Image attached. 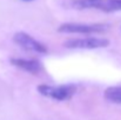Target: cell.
Returning <instances> with one entry per match:
<instances>
[{"mask_svg":"<svg viewBox=\"0 0 121 120\" xmlns=\"http://www.w3.org/2000/svg\"><path fill=\"white\" fill-rule=\"evenodd\" d=\"M109 40L106 38L98 37H87V38H75L67 40L64 46L72 49H98L109 46Z\"/></svg>","mask_w":121,"mask_h":120,"instance_id":"3957f363","label":"cell"},{"mask_svg":"<svg viewBox=\"0 0 121 120\" xmlns=\"http://www.w3.org/2000/svg\"><path fill=\"white\" fill-rule=\"evenodd\" d=\"M108 24H80V22H65L58 27L59 33L71 34H94L105 33L108 31Z\"/></svg>","mask_w":121,"mask_h":120,"instance_id":"7a4b0ae2","label":"cell"},{"mask_svg":"<svg viewBox=\"0 0 121 120\" xmlns=\"http://www.w3.org/2000/svg\"><path fill=\"white\" fill-rule=\"evenodd\" d=\"M105 99L113 102V104H120L121 105V86H111L106 88L105 93Z\"/></svg>","mask_w":121,"mask_h":120,"instance_id":"52a82bcc","label":"cell"},{"mask_svg":"<svg viewBox=\"0 0 121 120\" xmlns=\"http://www.w3.org/2000/svg\"><path fill=\"white\" fill-rule=\"evenodd\" d=\"M13 40L18 46H20L25 51L35 52V53H40V54H46L47 53V47L43 44H41L40 41L35 40L28 33L18 32L13 36Z\"/></svg>","mask_w":121,"mask_h":120,"instance_id":"277c9868","label":"cell"},{"mask_svg":"<svg viewBox=\"0 0 121 120\" xmlns=\"http://www.w3.org/2000/svg\"><path fill=\"white\" fill-rule=\"evenodd\" d=\"M95 9H100L107 13L121 11V0H98Z\"/></svg>","mask_w":121,"mask_h":120,"instance_id":"8992f818","label":"cell"},{"mask_svg":"<svg viewBox=\"0 0 121 120\" xmlns=\"http://www.w3.org/2000/svg\"><path fill=\"white\" fill-rule=\"evenodd\" d=\"M21 1H25V2H31V1H34V0H21Z\"/></svg>","mask_w":121,"mask_h":120,"instance_id":"ba28073f","label":"cell"},{"mask_svg":"<svg viewBox=\"0 0 121 120\" xmlns=\"http://www.w3.org/2000/svg\"><path fill=\"white\" fill-rule=\"evenodd\" d=\"M11 64L25 72H28L31 74H39L42 72V65L39 60L35 59H22V58H12Z\"/></svg>","mask_w":121,"mask_h":120,"instance_id":"5b68a950","label":"cell"},{"mask_svg":"<svg viewBox=\"0 0 121 120\" xmlns=\"http://www.w3.org/2000/svg\"><path fill=\"white\" fill-rule=\"evenodd\" d=\"M38 92L41 95L53 99V100H58V101H65L71 99L75 92H77V86L75 85H60V86H52V85H47V84H41L37 87Z\"/></svg>","mask_w":121,"mask_h":120,"instance_id":"6da1fadb","label":"cell"}]
</instances>
